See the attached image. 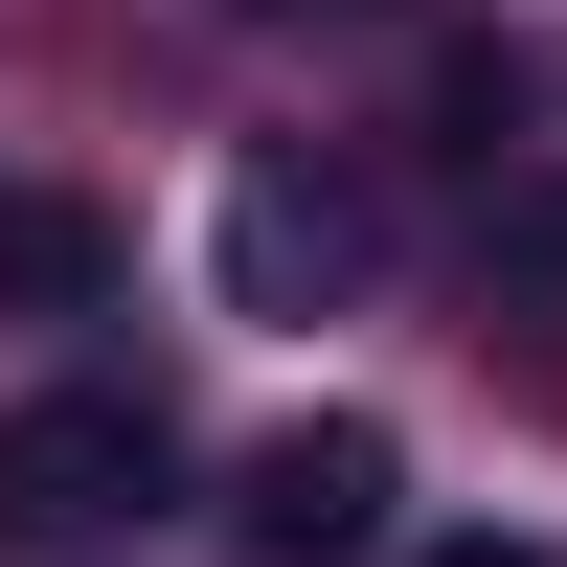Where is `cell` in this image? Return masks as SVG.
Returning <instances> with one entry per match:
<instances>
[{
	"label": "cell",
	"instance_id": "obj_6",
	"mask_svg": "<svg viewBox=\"0 0 567 567\" xmlns=\"http://www.w3.org/2000/svg\"><path fill=\"white\" fill-rule=\"evenodd\" d=\"M499 272H523V296H567V205H499Z\"/></svg>",
	"mask_w": 567,
	"mask_h": 567
},
{
	"label": "cell",
	"instance_id": "obj_1",
	"mask_svg": "<svg viewBox=\"0 0 567 567\" xmlns=\"http://www.w3.org/2000/svg\"><path fill=\"white\" fill-rule=\"evenodd\" d=\"M159 477H182L159 386H23L0 409V545H114Z\"/></svg>",
	"mask_w": 567,
	"mask_h": 567
},
{
	"label": "cell",
	"instance_id": "obj_2",
	"mask_svg": "<svg viewBox=\"0 0 567 567\" xmlns=\"http://www.w3.org/2000/svg\"><path fill=\"white\" fill-rule=\"evenodd\" d=\"M227 545L250 567H363L386 545V432H363V409H296V432L250 454V499H227Z\"/></svg>",
	"mask_w": 567,
	"mask_h": 567
},
{
	"label": "cell",
	"instance_id": "obj_7",
	"mask_svg": "<svg viewBox=\"0 0 567 567\" xmlns=\"http://www.w3.org/2000/svg\"><path fill=\"white\" fill-rule=\"evenodd\" d=\"M409 567H567V545H523V523H477V545H409Z\"/></svg>",
	"mask_w": 567,
	"mask_h": 567
},
{
	"label": "cell",
	"instance_id": "obj_4",
	"mask_svg": "<svg viewBox=\"0 0 567 567\" xmlns=\"http://www.w3.org/2000/svg\"><path fill=\"white\" fill-rule=\"evenodd\" d=\"M91 296H114V227L45 205V182H0V318H91Z\"/></svg>",
	"mask_w": 567,
	"mask_h": 567
},
{
	"label": "cell",
	"instance_id": "obj_5",
	"mask_svg": "<svg viewBox=\"0 0 567 567\" xmlns=\"http://www.w3.org/2000/svg\"><path fill=\"white\" fill-rule=\"evenodd\" d=\"M432 114H454V159H499V136H523V69H499V45H432Z\"/></svg>",
	"mask_w": 567,
	"mask_h": 567
},
{
	"label": "cell",
	"instance_id": "obj_3",
	"mask_svg": "<svg viewBox=\"0 0 567 567\" xmlns=\"http://www.w3.org/2000/svg\"><path fill=\"white\" fill-rule=\"evenodd\" d=\"M205 272H227V318H318V296L363 272V205H341V182H296V159H250V182H227V227H205Z\"/></svg>",
	"mask_w": 567,
	"mask_h": 567
}]
</instances>
